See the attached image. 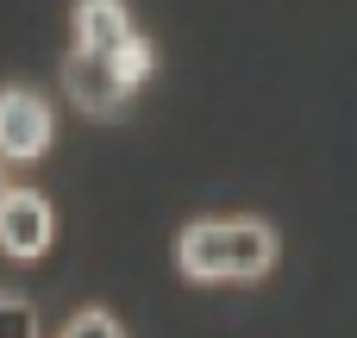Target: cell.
I'll use <instances>...</instances> for the list:
<instances>
[{
	"mask_svg": "<svg viewBox=\"0 0 357 338\" xmlns=\"http://www.w3.org/2000/svg\"><path fill=\"white\" fill-rule=\"evenodd\" d=\"M276 263V232L264 220H201L176 238V270L188 282H257Z\"/></svg>",
	"mask_w": 357,
	"mask_h": 338,
	"instance_id": "cell-1",
	"label": "cell"
},
{
	"mask_svg": "<svg viewBox=\"0 0 357 338\" xmlns=\"http://www.w3.org/2000/svg\"><path fill=\"white\" fill-rule=\"evenodd\" d=\"M63 94L82 107V113H94V119H107L126 94H132V75L119 69V56L113 50H69L63 56Z\"/></svg>",
	"mask_w": 357,
	"mask_h": 338,
	"instance_id": "cell-2",
	"label": "cell"
},
{
	"mask_svg": "<svg viewBox=\"0 0 357 338\" xmlns=\"http://www.w3.org/2000/svg\"><path fill=\"white\" fill-rule=\"evenodd\" d=\"M50 151V107L31 88H0V157L31 163Z\"/></svg>",
	"mask_w": 357,
	"mask_h": 338,
	"instance_id": "cell-3",
	"label": "cell"
},
{
	"mask_svg": "<svg viewBox=\"0 0 357 338\" xmlns=\"http://www.w3.org/2000/svg\"><path fill=\"white\" fill-rule=\"evenodd\" d=\"M50 238H56L50 201H44L38 188H13V194H6V207H0V251H6V257H19V263H31V257H44V251H50Z\"/></svg>",
	"mask_w": 357,
	"mask_h": 338,
	"instance_id": "cell-4",
	"label": "cell"
},
{
	"mask_svg": "<svg viewBox=\"0 0 357 338\" xmlns=\"http://www.w3.org/2000/svg\"><path fill=\"white\" fill-rule=\"evenodd\" d=\"M138 31H132V13L126 0H75V44L82 50H126Z\"/></svg>",
	"mask_w": 357,
	"mask_h": 338,
	"instance_id": "cell-5",
	"label": "cell"
},
{
	"mask_svg": "<svg viewBox=\"0 0 357 338\" xmlns=\"http://www.w3.org/2000/svg\"><path fill=\"white\" fill-rule=\"evenodd\" d=\"M56 338H126V332H119V320H113V314H100V307H82V314H75V320H69Z\"/></svg>",
	"mask_w": 357,
	"mask_h": 338,
	"instance_id": "cell-6",
	"label": "cell"
},
{
	"mask_svg": "<svg viewBox=\"0 0 357 338\" xmlns=\"http://www.w3.org/2000/svg\"><path fill=\"white\" fill-rule=\"evenodd\" d=\"M0 338H38V320L19 295H0Z\"/></svg>",
	"mask_w": 357,
	"mask_h": 338,
	"instance_id": "cell-7",
	"label": "cell"
},
{
	"mask_svg": "<svg viewBox=\"0 0 357 338\" xmlns=\"http://www.w3.org/2000/svg\"><path fill=\"white\" fill-rule=\"evenodd\" d=\"M119 69H126V75H132V88H138V82L151 75V44H144V38H132V44L119 50Z\"/></svg>",
	"mask_w": 357,
	"mask_h": 338,
	"instance_id": "cell-8",
	"label": "cell"
},
{
	"mask_svg": "<svg viewBox=\"0 0 357 338\" xmlns=\"http://www.w3.org/2000/svg\"><path fill=\"white\" fill-rule=\"evenodd\" d=\"M6 194H13V188H6V176H0V207H6Z\"/></svg>",
	"mask_w": 357,
	"mask_h": 338,
	"instance_id": "cell-9",
	"label": "cell"
}]
</instances>
